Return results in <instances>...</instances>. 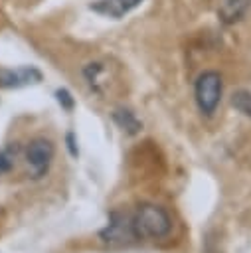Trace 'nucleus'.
I'll return each instance as SVG.
<instances>
[{
	"label": "nucleus",
	"instance_id": "nucleus-6",
	"mask_svg": "<svg viewBox=\"0 0 251 253\" xmlns=\"http://www.w3.org/2000/svg\"><path fill=\"white\" fill-rule=\"evenodd\" d=\"M140 2H144V0H99L91 8L109 18H123L125 14L134 10Z\"/></svg>",
	"mask_w": 251,
	"mask_h": 253
},
{
	"label": "nucleus",
	"instance_id": "nucleus-13",
	"mask_svg": "<svg viewBox=\"0 0 251 253\" xmlns=\"http://www.w3.org/2000/svg\"><path fill=\"white\" fill-rule=\"evenodd\" d=\"M65 142H67V150H69V154H71L73 158H77V154H79V150H77V142H75V134H73V132H67V134H65Z\"/></svg>",
	"mask_w": 251,
	"mask_h": 253
},
{
	"label": "nucleus",
	"instance_id": "nucleus-7",
	"mask_svg": "<svg viewBox=\"0 0 251 253\" xmlns=\"http://www.w3.org/2000/svg\"><path fill=\"white\" fill-rule=\"evenodd\" d=\"M251 6V0H221L217 8V18L221 24H235L239 22Z\"/></svg>",
	"mask_w": 251,
	"mask_h": 253
},
{
	"label": "nucleus",
	"instance_id": "nucleus-2",
	"mask_svg": "<svg viewBox=\"0 0 251 253\" xmlns=\"http://www.w3.org/2000/svg\"><path fill=\"white\" fill-rule=\"evenodd\" d=\"M221 91H223L221 75L217 71H204L194 85V97H196L198 109L208 117L213 115L221 101Z\"/></svg>",
	"mask_w": 251,
	"mask_h": 253
},
{
	"label": "nucleus",
	"instance_id": "nucleus-3",
	"mask_svg": "<svg viewBox=\"0 0 251 253\" xmlns=\"http://www.w3.org/2000/svg\"><path fill=\"white\" fill-rule=\"evenodd\" d=\"M99 237L109 245H126L136 237L132 217L121 211H113L109 215V223L99 231Z\"/></svg>",
	"mask_w": 251,
	"mask_h": 253
},
{
	"label": "nucleus",
	"instance_id": "nucleus-11",
	"mask_svg": "<svg viewBox=\"0 0 251 253\" xmlns=\"http://www.w3.org/2000/svg\"><path fill=\"white\" fill-rule=\"evenodd\" d=\"M16 152H18V146H14V144H10V146H6L4 150H0V174L8 172V170L14 166V156H16Z\"/></svg>",
	"mask_w": 251,
	"mask_h": 253
},
{
	"label": "nucleus",
	"instance_id": "nucleus-10",
	"mask_svg": "<svg viewBox=\"0 0 251 253\" xmlns=\"http://www.w3.org/2000/svg\"><path fill=\"white\" fill-rule=\"evenodd\" d=\"M231 107L241 115H245L247 119H251V91H245V89L235 91L231 95Z\"/></svg>",
	"mask_w": 251,
	"mask_h": 253
},
{
	"label": "nucleus",
	"instance_id": "nucleus-4",
	"mask_svg": "<svg viewBox=\"0 0 251 253\" xmlns=\"http://www.w3.org/2000/svg\"><path fill=\"white\" fill-rule=\"evenodd\" d=\"M53 154H55V146L49 138L38 136V138L30 140V144L26 148V160H28V166H30L34 178H42L49 170Z\"/></svg>",
	"mask_w": 251,
	"mask_h": 253
},
{
	"label": "nucleus",
	"instance_id": "nucleus-1",
	"mask_svg": "<svg viewBox=\"0 0 251 253\" xmlns=\"http://www.w3.org/2000/svg\"><path fill=\"white\" fill-rule=\"evenodd\" d=\"M132 223H134V233L138 239L142 237L160 239V237H166L172 229V219L168 211L156 204L138 206L136 213L132 215Z\"/></svg>",
	"mask_w": 251,
	"mask_h": 253
},
{
	"label": "nucleus",
	"instance_id": "nucleus-9",
	"mask_svg": "<svg viewBox=\"0 0 251 253\" xmlns=\"http://www.w3.org/2000/svg\"><path fill=\"white\" fill-rule=\"evenodd\" d=\"M105 73V65L103 63H99V61H93V63H87V67L83 69V75H85V79H87V83H89V87L95 91V93H101V87H99V79H101V75Z\"/></svg>",
	"mask_w": 251,
	"mask_h": 253
},
{
	"label": "nucleus",
	"instance_id": "nucleus-5",
	"mask_svg": "<svg viewBox=\"0 0 251 253\" xmlns=\"http://www.w3.org/2000/svg\"><path fill=\"white\" fill-rule=\"evenodd\" d=\"M40 81H42V73L32 65H24L18 69L0 67V89H18V87L34 85Z\"/></svg>",
	"mask_w": 251,
	"mask_h": 253
},
{
	"label": "nucleus",
	"instance_id": "nucleus-12",
	"mask_svg": "<svg viewBox=\"0 0 251 253\" xmlns=\"http://www.w3.org/2000/svg\"><path fill=\"white\" fill-rule=\"evenodd\" d=\"M55 99L61 105V109H65V111H71L75 107V101H73V97H71V93L67 89H57L55 91Z\"/></svg>",
	"mask_w": 251,
	"mask_h": 253
},
{
	"label": "nucleus",
	"instance_id": "nucleus-8",
	"mask_svg": "<svg viewBox=\"0 0 251 253\" xmlns=\"http://www.w3.org/2000/svg\"><path fill=\"white\" fill-rule=\"evenodd\" d=\"M113 121L126 134H136L142 128V123L136 119V115L130 109H125V107H119V109L113 111Z\"/></svg>",
	"mask_w": 251,
	"mask_h": 253
}]
</instances>
